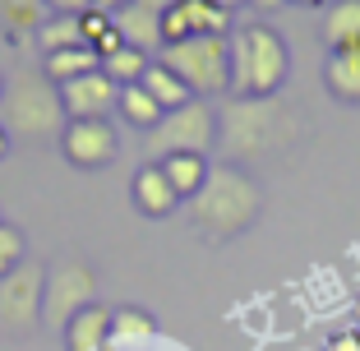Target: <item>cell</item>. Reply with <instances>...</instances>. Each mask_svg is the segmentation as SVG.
<instances>
[{"instance_id":"obj_9","label":"cell","mask_w":360,"mask_h":351,"mask_svg":"<svg viewBox=\"0 0 360 351\" xmlns=\"http://www.w3.org/2000/svg\"><path fill=\"white\" fill-rule=\"evenodd\" d=\"M116 148H120V139L111 129V120H65V129H60V153L79 171L111 167Z\"/></svg>"},{"instance_id":"obj_37","label":"cell","mask_w":360,"mask_h":351,"mask_svg":"<svg viewBox=\"0 0 360 351\" xmlns=\"http://www.w3.org/2000/svg\"><path fill=\"white\" fill-rule=\"evenodd\" d=\"M0 222H5V217H0Z\"/></svg>"},{"instance_id":"obj_36","label":"cell","mask_w":360,"mask_h":351,"mask_svg":"<svg viewBox=\"0 0 360 351\" xmlns=\"http://www.w3.org/2000/svg\"><path fill=\"white\" fill-rule=\"evenodd\" d=\"M356 314H360V305H356Z\"/></svg>"},{"instance_id":"obj_11","label":"cell","mask_w":360,"mask_h":351,"mask_svg":"<svg viewBox=\"0 0 360 351\" xmlns=\"http://www.w3.org/2000/svg\"><path fill=\"white\" fill-rule=\"evenodd\" d=\"M212 32H231V10L212 0H176L162 14V46L185 42V37H212Z\"/></svg>"},{"instance_id":"obj_4","label":"cell","mask_w":360,"mask_h":351,"mask_svg":"<svg viewBox=\"0 0 360 351\" xmlns=\"http://www.w3.org/2000/svg\"><path fill=\"white\" fill-rule=\"evenodd\" d=\"M0 125L10 139H51L56 129H65L60 93L46 75H23L14 84H5L0 97Z\"/></svg>"},{"instance_id":"obj_3","label":"cell","mask_w":360,"mask_h":351,"mask_svg":"<svg viewBox=\"0 0 360 351\" xmlns=\"http://www.w3.org/2000/svg\"><path fill=\"white\" fill-rule=\"evenodd\" d=\"M226 51H231V79L226 93L240 102H259V97H277L291 70V51H286L282 32L264 19H250L240 28L226 32Z\"/></svg>"},{"instance_id":"obj_6","label":"cell","mask_w":360,"mask_h":351,"mask_svg":"<svg viewBox=\"0 0 360 351\" xmlns=\"http://www.w3.org/2000/svg\"><path fill=\"white\" fill-rule=\"evenodd\" d=\"M212 139H217V116H212V107L203 97H194L185 107L167 111L158 129H148V153H153V162L171 158V153H203L208 158Z\"/></svg>"},{"instance_id":"obj_27","label":"cell","mask_w":360,"mask_h":351,"mask_svg":"<svg viewBox=\"0 0 360 351\" xmlns=\"http://www.w3.org/2000/svg\"><path fill=\"white\" fill-rule=\"evenodd\" d=\"M323 351H360V328H342L323 342Z\"/></svg>"},{"instance_id":"obj_28","label":"cell","mask_w":360,"mask_h":351,"mask_svg":"<svg viewBox=\"0 0 360 351\" xmlns=\"http://www.w3.org/2000/svg\"><path fill=\"white\" fill-rule=\"evenodd\" d=\"M51 14H84V10H97L93 0H42Z\"/></svg>"},{"instance_id":"obj_17","label":"cell","mask_w":360,"mask_h":351,"mask_svg":"<svg viewBox=\"0 0 360 351\" xmlns=\"http://www.w3.org/2000/svg\"><path fill=\"white\" fill-rule=\"evenodd\" d=\"M46 19V5L42 0H0V32H5V42H28L32 32L42 28Z\"/></svg>"},{"instance_id":"obj_1","label":"cell","mask_w":360,"mask_h":351,"mask_svg":"<svg viewBox=\"0 0 360 351\" xmlns=\"http://www.w3.org/2000/svg\"><path fill=\"white\" fill-rule=\"evenodd\" d=\"M217 139H222L226 162L250 171L255 162H282L305 139V125H300V107H291V102H277V97L240 102V97H231L222 120H217Z\"/></svg>"},{"instance_id":"obj_23","label":"cell","mask_w":360,"mask_h":351,"mask_svg":"<svg viewBox=\"0 0 360 351\" xmlns=\"http://www.w3.org/2000/svg\"><path fill=\"white\" fill-rule=\"evenodd\" d=\"M153 333H158V319H153L148 309H139V305L111 309V347L116 342H148Z\"/></svg>"},{"instance_id":"obj_13","label":"cell","mask_w":360,"mask_h":351,"mask_svg":"<svg viewBox=\"0 0 360 351\" xmlns=\"http://www.w3.org/2000/svg\"><path fill=\"white\" fill-rule=\"evenodd\" d=\"M60 342H65V351H106L111 347V309L97 305V300L84 305L60 328Z\"/></svg>"},{"instance_id":"obj_8","label":"cell","mask_w":360,"mask_h":351,"mask_svg":"<svg viewBox=\"0 0 360 351\" xmlns=\"http://www.w3.org/2000/svg\"><path fill=\"white\" fill-rule=\"evenodd\" d=\"M97 300V277L84 259H65V264L46 268V287H42V324L60 333L84 305Z\"/></svg>"},{"instance_id":"obj_26","label":"cell","mask_w":360,"mask_h":351,"mask_svg":"<svg viewBox=\"0 0 360 351\" xmlns=\"http://www.w3.org/2000/svg\"><path fill=\"white\" fill-rule=\"evenodd\" d=\"M79 28H84V42L93 46V42H102L106 32L116 28V19H111L106 10H84V14H79Z\"/></svg>"},{"instance_id":"obj_22","label":"cell","mask_w":360,"mask_h":351,"mask_svg":"<svg viewBox=\"0 0 360 351\" xmlns=\"http://www.w3.org/2000/svg\"><path fill=\"white\" fill-rule=\"evenodd\" d=\"M139 84H143V88L153 93V102H158L162 111H176V107H185V102H194V93H190L185 84H180L176 75H171V70L158 60V56H153V65L143 70V79H139Z\"/></svg>"},{"instance_id":"obj_20","label":"cell","mask_w":360,"mask_h":351,"mask_svg":"<svg viewBox=\"0 0 360 351\" xmlns=\"http://www.w3.org/2000/svg\"><path fill=\"white\" fill-rule=\"evenodd\" d=\"M97 65H102V56H97L93 46H70V51L42 56V75L60 88V84H70V79H79V75H93Z\"/></svg>"},{"instance_id":"obj_16","label":"cell","mask_w":360,"mask_h":351,"mask_svg":"<svg viewBox=\"0 0 360 351\" xmlns=\"http://www.w3.org/2000/svg\"><path fill=\"white\" fill-rule=\"evenodd\" d=\"M162 176H167V185L176 190V199H194V194L203 190V181H208V158L203 153H171V158H158Z\"/></svg>"},{"instance_id":"obj_32","label":"cell","mask_w":360,"mask_h":351,"mask_svg":"<svg viewBox=\"0 0 360 351\" xmlns=\"http://www.w3.org/2000/svg\"><path fill=\"white\" fill-rule=\"evenodd\" d=\"M250 5H259V10H277V5H286V0H250Z\"/></svg>"},{"instance_id":"obj_19","label":"cell","mask_w":360,"mask_h":351,"mask_svg":"<svg viewBox=\"0 0 360 351\" xmlns=\"http://www.w3.org/2000/svg\"><path fill=\"white\" fill-rule=\"evenodd\" d=\"M116 111H120V120H125V125L143 129V134H148V129H158V125H162V116H167V111L153 102V93H148L143 84H125V88H120Z\"/></svg>"},{"instance_id":"obj_12","label":"cell","mask_w":360,"mask_h":351,"mask_svg":"<svg viewBox=\"0 0 360 351\" xmlns=\"http://www.w3.org/2000/svg\"><path fill=\"white\" fill-rule=\"evenodd\" d=\"M129 199H134V208L143 217H153V222H162V217L176 213V190L167 185V176H162L158 162H143V167L134 171V181H129Z\"/></svg>"},{"instance_id":"obj_15","label":"cell","mask_w":360,"mask_h":351,"mask_svg":"<svg viewBox=\"0 0 360 351\" xmlns=\"http://www.w3.org/2000/svg\"><path fill=\"white\" fill-rule=\"evenodd\" d=\"M111 19H116L120 37H125L129 46H139V51H148V56L162 51V14H153V10H143L139 0H129L125 10H116Z\"/></svg>"},{"instance_id":"obj_5","label":"cell","mask_w":360,"mask_h":351,"mask_svg":"<svg viewBox=\"0 0 360 351\" xmlns=\"http://www.w3.org/2000/svg\"><path fill=\"white\" fill-rule=\"evenodd\" d=\"M158 60L167 65L180 84L190 88L194 97H212L226 93V79H231V51H226V32H212V37H185V42H171L158 51Z\"/></svg>"},{"instance_id":"obj_31","label":"cell","mask_w":360,"mask_h":351,"mask_svg":"<svg viewBox=\"0 0 360 351\" xmlns=\"http://www.w3.org/2000/svg\"><path fill=\"white\" fill-rule=\"evenodd\" d=\"M212 5H222V10H231V14H236L240 5H250V0H212Z\"/></svg>"},{"instance_id":"obj_21","label":"cell","mask_w":360,"mask_h":351,"mask_svg":"<svg viewBox=\"0 0 360 351\" xmlns=\"http://www.w3.org/2000/svg\"><path fill=\"white\" fill-rule=\"evenodd\" d=\"M32 42L42 46V56L70 51V46H88L84 42V28H79V14H46L42 28L32 32Z\"/></svg>"},{"instance_id":"obj_35","label":"cell","mask_w":360,"mask_h":351,"mask_svg":"<svg viewBox=\"0 0 360 351\" xmlns=\"http://www.w3.org/2000/svg\"><path fill=\"white\" fill-rule=\"evenodd\" d=\"M0 97H5V75H0Z\"/></svg>"},{"instance_id":"obj_14","label":"cell","mask_w":360,"mask_h":351,"mask_svg":"<svg viewBox=\"0 0 360 351\" xmlns=\"http://www.w3.org/2000/svg\"><path fill=\"white\" fill-rule=\"evenodd\" d=\"M323 88L338 102H347V107H360V46L328 51V60H323Z\"/></svg>"},{"instance_id":"obj_30","label":"cell","mask_w":360,"mask_h":351,"mask_svg":"<svg viewBox=\"0 0 360 351\" xmlns=\"http://www.w3.org/2000/svg\"><path fill=\"white\" fill-rule=\"evenodd\" d=\"M93 5H97V10H106V14H116V10H125L129 0H93Z\"/></svg>"},{"instance_id":"obj_25","label":"cell","mask_w":360,"mask_h":351,"mask_svg":"<svg viewBox=\"0 0 360 351\" xmlns=\"http://www.w3.org/2000/svg\"><path fill=\"white\" fill-rule=\"evenodd\" d=\"M28 259V245H23V231L14 222H0V277H10L14 268Z\"/></svg>"},{"instance_id":"obj_10","label":"cell","mask_w":360,"mask_h":351,"mask_svg":"<svg viewBox=\"0 0 360 351\" xmlns=\"http://www.w3.org/2000/svg\"><path fill=\"white\" fill-rule=\"evenodd\" d=\"M56 93H60L65 120H106V111H116L120 84L111 75H102V65H97L93 75L70 79V84H60Z\"/></svg>"},{"instance_id":"obj_7","label":"cell","mask_w":360,"mask_h":351,"mask_svg":"<svg viewBox=\"0 0 360 351\" xmlns=\"http://www.w3.org/2000/svg\"><path fill=\"white\" fill-rule=\"evenodd\" d=\"M42 287L46 268L23 259L10 277H0V333L5 338H28L42 324Z\"/></svg>"},{"instance_id":"obj_29","label":"cell","mask_w":360,"mask_h":351,"mask_svg":"<svg viewBox=\"0 0 360 351\" xmlns=\"http://www.w3.org/2000/svg\"><path fill=\"white\" fill-rule=\"evenodd\" d=\"M139 5H143V10H153V14H167L176 0H139Z\"/></svg>"},{"instance_id":"obj_33","label":"cell","mask_w":360,"mask_h":351,"mask_svg":"<svg viewBox=\"0 0 360 351\" xmlns=\"http://www.w3.org/2000/svg\"><path fill=\"white\" fill-rule=\"evenodd\" d=\"M10 153V134H5V125H0V158Z\"/></svg>"},{"instance_id":"obj_2","label":"cell","mask_w":360,"mask_h":351,"mask_svg":"<svg viewBox=\"0 0 360 351\" xmlns=\"http://www.w3.org/2000/svg\"><path fill=\"white\" fill-rule=\"evenodd\" d=\"M259 217H264V185L255 171L236 167V162H217L203 190L190 199V226L208 245H226L245 236Z\"/></svg>"},{"instance_id":"obj_34","label":"cell","mask_w":360,"mask_h":351,"mask_svg":"<svg viewBox=\"0 0 360 351\" xmlns=\"http://www.w3.org/2000/svg\"><path fill=\"white\" fill-rule=\"evenodd\" d=\"M291 5H305V10H314V5H328V0H291Z\"/></svg>"},{"instance_id":"obj_18","label":"cell","mask_w":360,"mask_h":351,"mask_svg":"<svg viewBox=\"0 0 360 351\" xmlns=\"http://www.w3.org/2000/svg\"><path fill=\"white\" fill-rule=\"evenodd\" d=\"M323 42H328V51L360 46V0H333L323 14Z\"/></svg>"},{"instance_id":"obj_24","label":"cell","mask_w":360,"mask_h":351,"mask_svg":"<svg viewBox=\"0 0 360 351\" xmlns=\"http://www.w3.org/2000/svg\"><path fill=\"white\" fill-rule=\"evenodd\" d=\"M148 65H153V56H148V51H139V46H129V42H125L120 51H111V56L102 60V75H111L120 88H125V84H139Z\"/></svg>"}]
</instances>
